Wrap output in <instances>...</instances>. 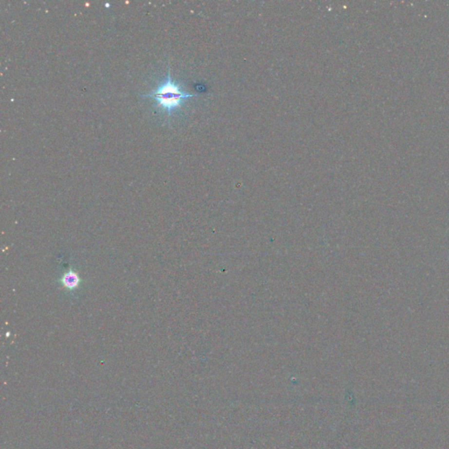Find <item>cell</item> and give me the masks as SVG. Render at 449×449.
<instances>
[{
	"instance_id": "7a4b0ae2",
	"label": "cell",
	"mask_w": 449,
	"mask_h": 449,
	"mask_svg": "<svg viewBox=\"0 0 449 449\" xmlns=\"http://www.w3.org/2000/svg\"><path fill=\"white\" fill-rule=\"evenodd\" d=\"M61 282L63 287L68 290H75V288L79 286L81 278L76 272L73 270H70L62 276V278H61Z\"/></svg>"
},
{
	"instance_id": "6da1fadb",
	"label": "cell",
	"mask_w": 449,
	"mask_h": 449,
	"mask_svg": "<svg viewBox=\"0 0 449 449\" xmlns=\"http://www.w3.org/2000/svg\"><path fill=\"white\" fill-rule=\"evenodd\" d=\"M197 96L198 94L186 92L180 84L172 79L168 70L167 76L163 83L159 84L151 93L142 95L141 97H151L164 113L170 116L175 111L179 109L186 100Z\"/></svg>"
}]
</instances>
